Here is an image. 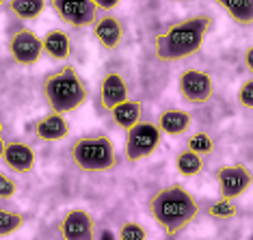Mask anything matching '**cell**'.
Instances as JSON below:
<instances>
[{"instance_id":"cell-28","label":"cell","mask_w":253,"mask_h":240,"mask_svg":"<svg viewBox=\"0 0 253 240\" xmlns=\"http://www.w3.org/2000/svg\"><path fill=\"white\" fill-rule=\"evenodd\" d=\"M245 67H247V72L253 74V45H249L245 50Z\"/></svg>"},{"instance_id":"cell-22","label":"cell","mask_w":253,"mask_h":240,"mask_svg":"<svg viewBox=\"0 0 253 240\" xmlns=\"http://www.w3.org/2000/svg\"><path fill=\"white\" fill-rule=\"evenodd\" d=\"M22 225H24V214L0 208V236H9V234L18 232Z\"/></svg>"},{"instance_id":"cell-25","label":"cell","mask_w":253,"mask_h":240,"mask_svg":"<svg viewBox=\"0 0 253 240\" xmlns=\"http://www.w3.org/2000/svg\"><path fill=\"white\" fill-rule=\"evenodd\" d=\"M15 193H18V184H15V180L0 171V199H13Z\"/></svg>"},{"instance_id":"cell-26","label":"cell","mask_w":253,"mask_h":240,"mask_svg":"<svg viewBox=\"0 0 253 240\" xmlns=\"http://www.w3.org/2000/svg\"><path fill=\"white\" fill-rule=\"evenodd\" d=\"M238 102L245 108H253V78L245 80L238 89Z\"/></svg>"},{"instance_id":"cell-3","label":"cell","mask_w":253,"mask_h":240,"mask_svg":"<svg viewBox=\"0 0 253 240\" xmlns=\"http://www.w3.org/2000/svg\"><path fill=\"white\" fill-rule=\"evenodd\" d=\"M43 100L54 113H67L76 111L87 102L89 89L87 82L80 78L74 65H65L59 72H52L43 78Z\"/></svg>"},{"instance_id":"cell-30","label":"cell","mask_w":253,"mask_h":240,"mask_svg":"<svg viewBox=\"0 0 253 240\" xmlns=\"http://www.w3.org/2000/svg\"><path fill=\"white\" fill-rule=\"evenodd\" d=\"M171 2H191V0H171Z\"/></svg>"},{"instance_id":"cell-2","label":"cell","mask_w":253,"mask_h":240,"mask_svg":"<svg viewBox=\"0 0 253 240\" xmlns=\"http://www.w3.org/2000/svg\"><path fill=\"white\" fill-rule=\"evenodd\" d=\"M149 214L163 227L167 236H177L199 214V203L180 184H171L156 191L149 199Z\"/></svg>"},{"instance_id":"cell-10","label":"cell","mask_w":253,"mask_h":240,"mask_svg":"<svg viewBox=\"0 0 253 240\" xmlns=\"http://www.w3.org/2000/svg\"><path fill=\"white\" fill-rule=\"evenodd\" d=\"M59 234L65 240H91L95 236V221L87 210L74 208L61 219Z\"/></svg>"},{"instance_id":"cell-29","label":"cell","mask_w":253,"mask_h":240,"mask_svg":"<svg viewBox=\"0 0 253 240\" xmlns=\"http://www.w3.org/2000/svg\"><path fill=\"white\" fill-rule=\"evenodd\" d=\"M2 150H4V141H2V136H0V160H2Z\"/></svg>"},{"instance_id":"cell-5","label":"cell","mask_w":253,"mask_h":240,"mask_svg":"<svg viewBox=\"0 0 253 240\" xmlns=\"http://www.w3.org/2000/svg\"><path fill=\"white\" fill-rule=\"evenodd\" d=\"M163 132L156 123L152 121H136L126 130V143H124V154L130 162H139V160L149 158L156 147L160 145Z\"/></svg>"},{"instance_id":"cell-6","label":"cell","mask_w":253,"mask_h":240,"mask_svg":"<svg viewBox=\"0 0 253 240\" xmlns=\"http://www.w3.org/2000/svg\"><path fill=\"white\" fill-rule=\"evenodd\" d=\"M214 91H216L214 80L204 70L191 67V70H184L180 78H177V93L186 104H195V106L208 104L214 98Z\"/></svg>"},{"instance_id":"cell-24","label":"cell","mask_w":253,"mask_h":240,"mask_svg":"<svg viewBox=\"0 0 253 240\" xmlns=\"http://www.w3.org/2000/svg\"><path fill=\"white\" fill-rule=\"evenodd\" d=\"M119 238L122 240H145L147 238V230L141 225V223H124L122 230H119Z\"/></svg>"},{"instance_id":"cell-1","label":"cell","mask_w":253,"mask_h":240,"mask_svg":"<svg viewBox=\"0 0 253 240\" xmlns=\"http://www.w3.org/2000/svg\"><path fill=\"white\" fill-rule=\"evenodd\" d=\"M212 26H214V20L208 13L191 15V18L177 22L154 37V54L163 63L191 59L204 48Z\"/></svg>"},{"instance_id":"cell-18","label":"cell","mask_w":253,"mask_h":240,"mask_svg":"<svg viewBox=\"0 0 253 240\" xmlns=\"http://www.w3.org/2000/svg\"><path fill=\"white\" fill-rule=\"evenodd\" d=\"M214 2L238 26L249 28L253 24V0H214Z\"/></svg>"},{"instance_id":"cell-31","label":"cell","mask_w":253,"mask_h":240,"mask_svg":"<svg viewBox=\"0 0 253 240\" xmlns=\"http://www.w3.org/2000/svg\"><path fill=\"white\" fill-rule=\"evenodd\" d=\"M4 2H7V0H0V9H2V7H4Z\"/></svg>"},{"instance_id":"cell-14","label":"cell","mask_w":253,"mask_h":240,"mask_svg":"<svg viewBox=\"0 0 253 240\" xmlns=\"http://www.w3.org/2000/svg\"><path fill=\"white\" fill-rule=\"evenodd\" d=\"M33 132H35V136L39 141H63V139H67V134H70V123H67V119L63 113L50 111L48 115L42 117L35 123Z\"/></svg>"},{"instance_id":"cell-19","label":"cell","mask_w":253,"mask_h":240,"mask_svg":"<svg viewBox=\"0 0 253 240\" xmlns=\"http://www.w3.org/2000/svg\"><path fill=\"white\" fill-rule=\"evenodd\" d=\"M9 13L15 20H37L48 7V0H9Z\"/></svg>"},{"instance_id":"cell-11","label":"cell","mask_w":253,"mask_h":240,"mask_svg":"<svg viewBox=\"0 0 253 240\" xmlns=\"http://www.w3.org/2000/svg\"><path fill=\"white\" fill-rule=\"evenodd\" d=\"M91 26H93V37L97 39V43H100L104 50H111V52L122 45L124 37H126L124 22L119 20L117 15L108 13V11L102 15V18H95V22Z\"/></svg>"},{"instance_id":"cell-12","label":"cell","mask_w":253,"mask_h":240,"mask_svg":"<svg viewBox=\"0 0 253 240\" xmlns=\"http://www.w3.org/2000/svg\"><path fill=\"white\" fill-rule=\"evenodd\" d=\"M2 162L11 173H31L35 169V150L26 143H4Z\"/></svg>"},{"instance_id":"cell-17","label":"cell","mask_w":253,"mask_h":240,"mask_svg":"<svg viewBox=\"0 0 253 240\" xmlns=\"http://www.w3.org/2000/svg\"><path fill=\"white\" fill-rule=\"evenodd\" d=\"M108 113H111L113 121L117 123V128L128 130L130 125H134L141 119V115H143V104H141L139 100H124V102H119L117 106H113Z\"/></svg>"},{"instance_id":"cell-27","label":"cell","mask_w":253,"mask_h":240,"mask_svg":"<svg viewBox=\"0 0 253 240\" xmlns=\"http://www.w3.org/2000/svg\"><path fill=\"white\" fill-rule=\"evenodd\" d=\"M91 2H93L97 9H102V11H113L119 2H122V0H91Z\"/></svg>"},{"instance_id":"cell-23","label":"cell","mask_w":253,"mask_h":240,"mask_svg":"<svg viewBox=\"0 0 253 240\" xmlns=\"http://www.w3.org/2000/svg\"><path fill=\"white\" fill-rule=\"evenodd\" d=\"M188 150L201 154V156H208V154L214 152V141H212V136L208 132H197L193 134L191 139H188Z\"/></svg>"},{"instance_id":"cell-8","label":"cell","mask_w":253,"mask_h":240,"mask_svg":"<svg viewBox=\"0 0 253 240\" xmlns=\"http://www.w3.org/2000/svg\"><path fill=\"white\" fill-rule=\"evenodd\" d=\"M9 54L20 65H35L42 59V37L31 28H18L9 37Z\"/></svg>"},{"instance_id":"cell-4","label":"cell","mask_w":253,"mask_h":240,"mask_svg":"<svg viewBox=\"0 0 253 240\" xmlns=\"http://www.w3.org/2000/svg\"><path fill=\"white\" fill-rule=\"evenodd\" d=\"M74 167L84 173H106L117 167V150L106 134L80 136L70 145Z\"/></svg>"},{"instance_id":"cell-20","label":"cell","mask_w":253,"mask_h":240,"mask_svg":"<svg viewBox=\"0 0 253 240\" xmlns=\"http://www.w3.org/2000/svg\"><path fill=\"white\" fill-rule=\"evenodd\" d=\"M175 169L180 171L184 178H193V175H197L204 169V156L186 147V150H182L175 156Z\"/></svg>"},{"instance_id":"cell-7","label":"cell","mask_w":253,"mask_h":240,"mask_svg":"<svg viewBox=\"0 0 253 240\" xmlns=\"http://www.w3.org/2000/svg\"><path fill=\"white\" fill-rule=\"evenodd\" d=\"M50 7L56 18L74 28L91 26L97 18V7L91 0H50Z\"/></svg>"},{"instance_id":"cell-13","label":"cell","mask_w":253,"mask_h":240,"mask_svg":"<svg viewBox=\"0 0 253 240\" xmlns=\"http://www.w3.org/2000/svg\"><path fill=\"white\" fill-rule=\"evenodd\" d=\"M128 93H130L128 82H126V78L122 74H117V72L106 74L100 82V106L104 111H111L119 102L128 100Z\"/></svg>"},{"instance_id":"cell-21","label":"cell","mask_w":253,"mask_h":240,"mask_svg":"<svg viewBox=\"0 0 253 240\" xmlns=\"http://www.w3.org/2000/svg\"><path fill=\"white\" fill-rule=\"evenodd\" d=\"M208 214L214 221H229V219H234V216L238 214V205L234 203V199L221 197L216 203H210L208 205Z\"/></svg>"},{"instance_id":"cell-15","label":"cell","mask_w":253,"mask_h":240,"mask_svg":"<svg viewBox=\"0 0 253 240\" xmlns=\"http://www.w3.org/2000/svg\"><path fill=\"white\" fill-rule=\"evenodd\" d=\"M42 50L43 54H48L52 61H65L70 59L72 54V41L70 35L65 31H59V28H52L48 31L42 39Z\"/></svg>"},{"instance_id":"cell-32","label":"cell","mask_w":253,"mask_h":240,"mask_svg":"<svg viewBox=\"0 0 253 240\" xmlns=\"http://www.w3.org/2000/svg\"><path fill=\"white\" fill-rule=\"evenodd\" d=\"M0 136H2V121H0Z\"/></svg>"},{"instance_id":"cell-16","label":"cell","mask_w":253,"mask_h":240,"mask_svg":"<svg viewBox=\"0 0 253 240\" xmlns=\"http://www.w3.org/2000/svg\"><path fill=\"white\" fill-rule=\"evenodd\" d=\"M193 123V117L188 115L186 111H180V108H169V111H163L158 115V128L163 134L169 136H180L184 132H188Z\"/></svg>"},{"instance_id":"cell-9","label":"cell","mask_w":253,"mask_h":240,"mask_svg":"<svg viewBox=\"0 0 253 240\" xmlns=\"http://www.w3.org/2000/svg\"><path fill=\"white\" fill-rule=\"evenodd\" d=\"M216 182L221 197L238 199L249 191V186L253 184V175L245 164H225V167L216 169Z\"/></svg>"}]
</instances>
